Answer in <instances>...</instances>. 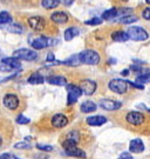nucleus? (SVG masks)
<instances>
[{
  "label": "nucleus",
  "mask_w": 150,
  "mask_h": 159,
  "mask_svg": "<svg viewBox=\"0 0 150 159\" xmlns=\"http://www.w3.org/2000/svg\"><path fill=\"white\" fill-rule=\"evenodd\" d=\"M27 81L32 85H38V84H42L45 81V78L38 72H34V73L31 74V77L27 79Z\"/></svg>",
  "instance_id": "obj_21"
},
{
  "label": "nucleus",
  "mask_w": 150,
  "mask_h": 159,
  "mask_svg": "<svg viewBox=\"0 0 150 159\" xmlns=\"http://www.w3.org/2000/svg\"><path fill=\"white\" fill-rule=\"evenodd\" d=\"M67 102L68 105H73L78 102V99L82 96V91L81 89L76 85H73V84H67Z\"/></svg>",
  "instance_id": "obj_3"
},
{
  "label": "nucleus",
  "mask_w": 150,
  "mask_h": 159,
  "mask_svg": "<svg viewBox=\"0 0 150 159\" xmlns=\"http://www.w3.org/2000/svg\"><path fill=\"white\" fill-rule=\"evenodd\" d=\"M62 64H63V65H67V66H78V65L81 64V60H80L79 54H74V56L69 57L68 59H66Z\"/></svg>",
  "instance_id": "obj_25"
},
{
  "label": "nucleus",
  "mask_w": 150,
  "mask_h": 159,
  "mask_svg": "<svg viewBox=\"0 0 150 159\" xmlns=\"http://www.w3.org/2000/svg\"><path fill=\"white\" fill-rule=\"evenodd\" d=\"M111 39L116 43H124L129 40V35L127 32H123V31H116L111 34Z\"/></svg>",
  "instance_id": "obj_19"
},
{
  "label": "nucleus",
  "mask_w": 150,
  "mask_h": 159,
  "mask_svg": "<svg viewBox=\"0 0 150 159\" xmlns=\"http://www.w3.org/2000/svg\"><path fill=\"white\" fill-rule=\"evenodd\" d=\"M147 111H148V112L150 113V108H147Z\"/></svg>",
  "instance_id": "obj_45"
},
{
  "label": "nucleus",
  "mask_w": 150,
  "mask_h": 159,
  "mask_svg": "<svg viewBox=\"0 0 150 159\" xmlns=\"http://www.w3.org/2000/svg\"><path fill=\"white\" fill-rule=\"evenodd\" d=\"M2 102L5 105L6 108L8 110H15V108L19 107V104H20V100L15 94H12V93H8L2 99Z\"/></svg>",
  "instance_id": "obj_11"
},
{
  "label": "nucleus",
  "mask_w": 150,
  "mask_h": 159,
  "mask_svg": "<svg viewBox=\"0 0 150 159\" xmlns=\"http://www.w3.org/2000/svg\"><path fill=\"white\" fill-rule=\"evenodd\" d=\"M145 2H147L148 5H150V0H145Z\"/></svg>",
  "instance_id": "obj_44"
},
{
  "label": "nucleus",
  "mask_w": 150,
  "mask_h": 159,
  "mask_svg": "<svg viewBox=\"0 0 150 159\" xmlns=\"http://www.w3.org/2000/svg\"><path fill=\"white\" fill-rule=\"evenodd\" d=\"M137 20H139V19H137V17L131 16V14H129V16H124V17L120 18V23L124 24V25H129V24L136 23Z\"/></svg>",
  "instance_id": "obj_26"
},
{
  "label": "nucleus",
  "mask_w": 150,
  "mask_h": 159,
  "mask_svg": "<svg viewBox=\"0 0 150 159\" xmlns=\"http://www.w3.org/2000/svg\"><path fill=\"white\" fill-rule=\"evenodd\" d=\"M13 57L18 58L20 60H26V61H33L38 58V53L29 48H20L13 52Z\"/></svg>",
  "instance_id": "obj_6"
},
{
  "label": "nucleus",
  "mask_w": 150,
  "mask_h": 159,
  "mask_svg": "<svg viewBox=\"0 0 150 159\" xmlns=\"http://www.w3.org/2000/svg\"><path fill=\"white\" fill-rule=\"evenodd\" d=\"M136 83L139 84H147V83H150V72L149 73H144L141 74L136 78Z\"/></svg>",
  "instance_id": "obj_30"
},
{
  "label": "nucleus",
  "mask_w": 150,
  "mask_h": 159,
  "mask_svg": "<svg viewBox=\"0 0 150 159\" xmlns=\"http://www.w3.org/2000/svg\"><path fill=\"white\" fill-rule=\"evenodd\" d=\"M109 90L117 94H124L128 90V81L123 79H113L108 84Z\"/></svg>",
  "instance_id": "obj_4"
},
{
  "label": "nucleus",
  "mask_w": 150,
  "mask_h": 159,
  "mask_svg": "<svg viewBox=\"0 0 150 159\" xmlns=\"http://www.w3.org/2000/svg\"><path fill=\"white\" fill-rule=\"evenodd\" d=\"M102 21H103V19H101V18H93V19H90V20H87V21H86V25L95 26V25H100Z\"/></svg>",
  "instance_id": "obj_34"
},
{
  "label": "nucleus",
  "mask_w": 150,
  "mask_h": 159,
  "mask_svg": "<svg viewBox=\"0 0 150 159\" xmlns=\"http://www.w3.org/2000/svg\"><path fill=\"white\" fill-rule=\"evenodd\" d=\"M145 116L141 112L131 111L126 114V121L131 126H141L145 123Z\"/></svg>",
  "instance_id": "obj_5"
},
{
  "label": "nucleus",
  "mask_w": 150,
  "mask_h": 159,
  "mask_svg": "<svg viewBox=\"0 0 150 159\" xmlns=\"http://www.w3.org/2000/svg\"><path fill=\"white\" fill-rule=\"evenodd\" d=\"M7 31H8V32H11V33H14V34H20V33L24 32V29H22L21 25L12 24V25H10V26L7 27Z\"/></svg>",
  "instance_id": "obj_27"
},
{
  "label": "nucleus",
  "mask_w": 150,
  "mask_h": 159,
  "mask_svg": "<svg viewBox=\"0 0 150 159\" xmlns=\"http://www.w3.org/2000/svg\"><path fill=\"white\" fill-rule=\"evenodd\" d=\"M14 148H18V150H19V148H21V150H27V148H31V145L25 142H20V143H17V144L14 145Z\"/></svg>",
  "instance_id": "obj_35"
},
{
  "label": "nucleus",
  "mask_w": 150,
  "mask_h": 159,
  "mask_svg": "<svg viewBox=\"0 0 150 159\" xmlns=\"http://www.w3.org/2000/svg\"><path fill=\"white\" fill-rule=\"evenodd\" d=\"M61 2L66 6V7H68V6H71L73 2H74V0H61Z\"/></svg>",
  "instance_id": "obj_40"
},
{
  "label": "nucleus",
  "mask_w": 150,
  "mask_h": 159,
  "mask_svg": "<svg viewBox=\"0 0 150 159\" xmlns=\"http://www.w3.org/2000/svg\"><path fill=\"white\" fill-rule=\"evenodd\" d=\"M142 17H143V19H145V20H150V7H147V8L143 10Z\"/></svg>",
  "instance_id": "obj_36"
},
{
  "label": "nucleus",
  "mask_w": 150,
  "mask_h": 159,
  "mask_svg": "<svg viewBox=\"0 0 150 159\" xmlns=\"http://www.w3.org/2000/svg\"><path fill=\"white\" fill-rule=\"evenodd\" d=\"M97 108V105L92 100H86L84 102H82L81 105V112L84 113H90V112H94Z\"/></svg>",
  "instance_id": "obj_18"
},
{
  "label": "nucleus",
  "mask_w": 150,
  "mask_h": 159,
  "mask_svg": "<svg viewBox=\"0 0 150 159\" xmlns=\"http://www.w3.org/2000/svg\"><path fill=\"white\" fill-rule=\"evenodd\" d=\"M79 87L81 89L82 94H86V96H92V94H94V92L96 91V83H95L94 80L84 79L80 83Z\"/></svg>",
  "instance_id": "obj_8"
},
{
  "label": "nucleus",
  "mask_w": 150,
  "mask_h": 159,
  "mask_svg": "<svg viewBox=\"0 0 150 159\" xmlns=\"http://www.w3.org/2000/svg\"><path fill=\"white\" fill-rule=\"evenodd\" d=\"M121 74H122V75H124V77H126V75H128V74H129V70H123L122 72H121Z\"/></svg>",
  "instance_id": "obj_42"
},
{
  "label": "nucleus",
  "mask_w": 150,
  "mask_h": 159,
  "mask_svg": "<svg viewBox=\"0 0 150 159\" xmlns=\"http://www.w3.org/2000/svg\"><path fill=\"white\" fill-rule=\"evenodd\" d=\"M79 33H80V31H79L78 27H68L65 31V40L66 41H71L76 35H79Z\"/></svg>",
  "instance_id": "obj_22"
},
{
  "label": "nucleus",
  "mask_w": 150,
  "mask_h": 159,
  "mask_svg": "<svg viewBox=\"0 0 150 159\" xmlns=\"http://www.w3.org/2000/svg\"><path fill=\"white\" fill-rule=\"evenodd\" d=\"M120 158H122V159H133V156H131V153H129V152H123V153H121Z\"/></svg>",
  "instance_id": "obj_39"
},
{
  "label": "nucleus",
  "mask_w": 150,
  "mask_h": 159,
  "mask_svg": "<svg viewBox=\"0 0 150 159\" xmlns=\"http://www.w3.org/2000/svg\"><path fill=\"white\" fill-rule=\"evenodd\" d=\"M127 33L129 35V39L134 40V41H144L149 38V34L142 27L139 26H130L127 31Z\"/></svg>",
  "instance_id": "obj_2"
},
{
  "label": "nucleus",
  "mask_w": 150,
  "mask_h": 159,
  "mask_svg": "<svg viewBox=\"0 0 150 159\" xmlns=\"http://www.w3.org/2000/svg\"><path fill=\"white\" fill-rule=\"evenodd\" d=\"M50 19H52L53 23H55V24H66V23H68L69 17H68V14L65 13V12L58 11V12H54V13L50 16Z\"/></svg>",
  "instance_id": "obj_14"
},
{
  "label": "nucleus",
  "mask_w": 150,
  "mask_h": 159,
  "mask_svg": "<svg viewBox=\"0 0 150 159\" xmlns=\"http://www.w3.org/2000/svg\"><path fill=\"white\" fill-rule=\"evenodd\" d=\"M65 153L67 156H71V157H79V158H86V152L81 148H76V146H73L69 148H65Z\"/></svg>",
  "instance_id": "obj_17"
},
{
  "label": "nucleus",
  "mask_w": 150,
  "mask_h": 159,
  "mask_svg": "<svg viewBox=\"0 0 150 159\" xmlns=\"http://www.w3.org/2000/svg\"><path fill=\"white\" fill-rule=\"evenodd\" d=\"M67 139H69V140H72V142L78 144V143L80 142V133H79V131H76V130L71 131V132L67 134Z\"/></svg>",
  "instance_id": "obj_28"
},
{
  "label": "nucleus",
  "mask_w": 150,
  "mask_h": 159,
  "mask_svg": "<svg viewBox=\"0 0 150 159\" xmlns=\"http://www.w3.org/2000/svg\"><path fill=\"white\" fill-rule=\"evenodd\" d=\"M12 21V17L8 12H0V24H8Z\"/></svg>",
  "instance_id": "obj_29"
},
{
  "label": "nucleus",
  "mask_w": 150,
  "mask_h": 159,
  "mask_svg": "<svg viewBox=\"0 0 150 159\" xmlns=\"http://www.w3.org/2000/svg\"><path fill=\"white\" fill-rule=\"evenodd\" d=\"M29 118L27 117H25V116H22V114H19L17 117V123L18 124H20V125H26V124H29Z\"/></svg>",
  "instance_id": "obj_32"
},
{
  "label": "nucleus",
  "mask_w": 150,
  "mask_h": 159,
  "mask_svg": "<svg viewBox=\"0 0 150 159\" xmlns=\"http://www.w3.org/2000/svg\"><path fill=\"white\" fill-rule=\"evenodd\" d=\"M50 124L54 129H62L68 124V118L65 114L62 113H56L50 119Z\"/></svg>",
  "instance_id": "obj_12"
},
{
  "label": "nucleus",
  "mask_w": 150,
  "mask_h": 159,
  "mask_svg": "<svg viewBox=\"0 0 150 159\" xmlns=\"http://www.w3.org/2000/svg\"><path fill=\"white\" fill-rule=\"evenodd\" d=\"M46 81L48 84H50V85H56V86L67 85V79L65 77H61V75H50V77H47Z\"/></svg>",
  "instance_id": "obj_16"
},
{
  "label": "nucleus",
  "mask_w": 150,
  "mask_h": 159,
  "mask_svg": "<svg viewBox=\"0 0 150 159\" xmlns=\"http://www.w3.org/2000/svg\"><path fill=\"white\" fill-rule=\"evenodd\" d=\"M28 25L29 27L34 31H42V30L46 27V20H45L42 17H39V16H35V17H31L28 18Z\"/></svg>",
  "instance_id": "obj_9"
},
{
  "label": "nucleus",
  "mask_w": 150,
  "mask_h": 159,
  "mask_svg": "<svg viewBox=\"0 0 150 159\" xmlns=\"http://www.w3.org/2000/svg\"><path fill=\"white\" fill-rule=\"evenodd\" d=\"M2 61L6 64H8L11 67H13L14 70H20L21 68V63L20 59H18L15 57H10V58H4Z\"/></svg>",
  "instance_id": "obj_20"
},
{
  "label": "nucleus",
  "mask_w": 150,
  "mask_h": 159,
  "mask_svg": "<svg viewBox=\"0 0 150 159\" xmlns=\"http://www.w3.org/2000/svg\"><path fill=\"white\" fill-rule=\"evenodd\" d=\"M86 121L89 126H101L107 123V118L103 116H93V117H88Z\"/></svg>",
  "instance_id": "obj_15"
},
{
  "label": "nucleus",
  "mask_w": 150,
  "mask_h": 159,
  "mask_svg": "<svg viewBox=\"0 0 150 159\" xmlns=\"http://www.w3.org/2000/svg\"><path fill=\"white\" fill-rule=\"evenodd\" d=\"M79 57H80L81 64L97 65L100 63V54L94 50H84L81 53H79Z\"/></svg>",
  "instance_id": "obj_1"
},
{
  "label": "nucleus",
  "mask_w": 150,
  "mask_h": 159,
  "mask_svg": "<svg viewBox=\"0 0 150 159\" xmlns=\"http://www.w3.org/2000/svg\"><path fill=\"white\" fill-rule=\"evenodd\" d=\"M131 12H133V8H130V7H122V8L117 10V17L121 18L124 17V16H129V14H131Z\"/></svg>",
  "instance_id": "obj_31"
},
{
  "label": "nucleus",
  "mask_w": 150,
  "mask_h": 159,
  "mask_svg": "<svg viewBox=\"0 0 150 159\" xmlns=\"http://www.w3.org/2000/svg\"><path fill=\"white\" fill-rule=\"evenodd\" d=\"M129 151L131 153H142L144 151V144L141 139H133L129 144Z\"/></svg>",
  "instance_id": "obj_13"
},
{
  "label": "nucleus",
  "mask_w": 150,
  "mask_h": 159,
  "mask_svg": "<svg viewBox=\"0 0 150 159\" xmlns=\"http://www.w3.org/2000/svg\"><path fill=\"white\" fill-rule=\"evenodd\" d=\"M100 107L106 111H116L122 107V102L113 99H102L100 102Z\"/></svg>",
  "instance_id": "obj_10"
},
{
  "label": "nucleus",
  "mask_w": 150,
  "mask_h": 159,
  "mask_svg": "<svg viewBox=\"0 0 150 159\" xmlns=\"http://www.w3.org/2000/svg\"><path fill=\"white\" fill-rule=\"evenodd\" d=\"M54 43H55V40H52L45 35H40V37H36L31 40V45L34 50H44L48 46H53Z\"/></svg>",
  "instance_id": "obj_7"
},
{
  "label": "nucleus",
  "mask_w": 150,
  "mask_h": 159,
  "mask_svg": "<svg viewBox=\"0 0 150 159\" xmlns=\"http://www.w3.org/2000/svg\"><path fill=\"white\" fill-rule=\"evenodd\" d=\"M0 158L1 159H17L18 157L12 153H4V154H0Z\"/></svg>",
  "instance_id": "obj_38"
},
{
  "label": "nucleus",
  "mask_w": 150,
  "mask_h": 159,
  "mask_svg": "<svg viewBox=\"0 0 150 159\" xmlns=\"http://www.w3.org/2000/svg\"><path fill=\"white\" fill-rule=\"evenodd\" d=\"M60 2H61V0H42L41 5L46 10H53L60 5Z\"/></svg>",
  "instance_id": "obj_23"
},
{
  "label": "nucleus",
  "mask_w": 150,
  "mask_h": 159,
  "mask_svg": "<svg viewBox=\"0 0 150 159\" xmlns=\"http://www.w3.org/2000/svg\"><path fill=\"white\" fill-rule=\"evenodd\" d=\"M14 68L11 67L8 64L4 63L2 60L0 61V72H11V71H13Z\"/></svg>",
  "instance_id": "obj_33"
},
{
  "label": "nucleus",
  "mask_w": 150,
  "mask_h": 159,
  "mask_svg": "<svg viewBox=\"0 0 150 159\" xmlns=\"http://www.w3.org/2000/svg\"><path fill=\"white\" fill-rule=\"evenodd\" d=\"M117 17V8L116 7H113V8H109L107 11L103 12L102 14V19L103 20H113Z\"/></svg>",
  "instance_id": "obj_24"
},
{
  "label": "nucleus",
  "mask_w": 150,
  "mask_h": 159,
  "mask_svg": "<svg viewBox=\"0 0 150 159\" xmlns=\"http://www.w3.org/2000/svg\"><path fill=\"white\" fill-rule=\"evenodd\" d=\"M54 59H55V57H54L53 53H48V56H47V58H46L47 61H54Z\"/></svg>",
  "instance_id": "obj_41"
},
{
  "label": "nucleus",
  "mask_w": 150,
  "mask_h": 159,
  "mask_svg": "<svg viewBox=\"0 0 150 159\" xmlns=\"http://www.w3.org/2000/svg\"><path fill=\"white\" fill-rule=\"evenodd\" d=\"M36 148H39V150H41V151H47V152H50V151H53V148L50 146V145H36Z\"/></svg>",
  "instance_id": "obj_37"
},
{
  "label": "nucleus",
  "mask_w": 150,
  "mask_h": 159,
  "mask_svg": "<svg viewBox=\"0 0 150 159\" xmlns=\"http://www.w3.org/2000/svg\"><path fill=\"white\" fill-rule=\"evenodd\" d=\"M2 145V139H1V137H0V146Z\"/></svg>",
  "instance_id": "obj_43"
}]
</instances>
